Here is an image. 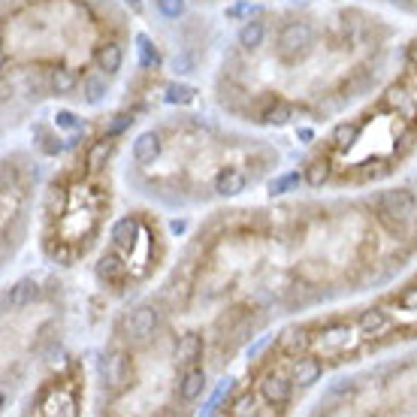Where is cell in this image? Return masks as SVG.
Segmentation results:
<instances>
[{
  "label": "cell",
  "mask_w": 417,
  "mask_h": 417,
  "mask_svg": "<svg viewBox=\"0 0 417 417\" xmlns=\"http://www.w3.org/2000/svg\"><path fill=\"white\" fill-rule=\"evenodd\" d=\"M124 375H127V354L124 351H112L106 357V384L121 387L124 384Z\"/></svg>",
  "instance_id": "obj_9"
},
{
  "label": "cell",
  "mask_w": 417,
  "mask_h": 417,
  "mask_svg": "<svg viewBox=\"0 0 417 417\" xmlns=\"http://www.w3.org/2000/svg\"><path fill=\"white\" fill-rule=\"evenodd\" d=\"M121 61H124V52H121V46H103L97 52V64H100V70H106V73H115L121 66Z\"/></svg>",
  "instance_id": "obj_16"
},
{
  "label": "cell",
  "mask_w": 417,
  "mask_h": 417,
  "mask_svg": "<svg viewBox=\"0 0 417 417\" xmlns=\"http://www.w3.org/2000/svg\"><path fill=\"white\" fill-rule=\"evenodd\" d=\"M109 152H112V145H109V139H100V143H94L88 148V157H85V166L91 172H100L106 166V161H109Z\"/></svg>",
  "instance_id": "obj_15"
},
{
  "label": "cell",
  "mask_w": 417,
  "mask_h": 417,
  "mask_svg": "<svg viewBox=\"0 0 417 417\" xmlns=\"http://www.w3.org/2000/svg\"><path fill=\"white\" fill-rule=\"evenodd\" d=\"M305 46H312V28H308L305 21H290L281 28L278 33V52L287 57H296L299 52H303Z\"/></svg>",
  "instance_id": "obj_1"
},
{
  "label": "cell",
  "mask_w": 417,
  "mask_h": 417,
  "mask_svg": "<svg viewBox=\"0 0 417 417\" xmlns=\"http://www.w3.org/2000/svg\"><path fill=\"white\" fill-rule=\"evenodd\" d=\"M166 100H170V103H188V100H194V88L170 85V88H166Z\"/></svg>",
  "instance_id": "obj_26"
},
{
  "label": "cell",
  "mask_w": 417,
  "mask_h": 417,
  "mask_svg": "<svg viewBox=\"0 0 417 417\" xmlns=\"http://www.w3.org/2000/svg\"><path fill=\"white\" fill-rule=\"evenodd\" d=\"M260 393L269 405H285L290 399V393H294V387H290V381L285 375H266L263 384H260Z\"/></svg>",
  "instance_id": "obj_3"
},
{
  "label": "cell",
  "mask_w": 417,
  "mask_h": 417,
  "mask_svg": "<svg viewBox=\"0 0 417 417\" xmlns=\"http://www.w3.org/2000/svg\"><path fill=\"white\" fill-rule=\"evenodd\" d=\"M48 85H52V91L57 97H64V94H70V91L76 88V76H73L70 70H55L52 79H48Z\"/></svg>",
  "instance_id": "obj_19"
},
{
  "label": "cell",
  "mask_w": 417,
  "mask_h": 417,
  "mask_svg": "<svg viewBox=\"0 0 417 417\" xmlns=\"http://www.w3.org/2000/svg\"><path fill=\"white\" fill-rule=\"evenodd\" d=\"M161 154V139L154 133H143V136L133 143V161L136 163H154Z\"/></svg>",
  "instance_id": "obj_7"
},
{
  "label": "cell",
  "mask_w": 417,
  "mask_h": 417,
  "mask_svg": "<svg viewBox=\"0 0 417 417\" xmlns=\"http://www.w3.org/2000/svg\"><path fill=\"white\" fill-rule=\"evenodd\" d=\"M351 341V330L345 327V323H336V327H330V330H323L321 336H318V348L323 354H336L341 351V348Z\"/></svg>",
  "instance_id": "obj_5"
},
{
  "label": "cell",
  "mask_w": 417,
  "mask_h": 417,
  "mask_svg": "<svg viewBox=\"0 0 417 417\" xmlns=\"http://www.w3.org/2000/svg\"><path fill=\"white\" fill-rule=\"evenodd\" d=\"M290 118H294V112H290L287 103H275V106H269V109L263 112V121L266 124H287Z\"/></svg>",
  "instance_id": "obj_22"
},
{
  "label": "cell",
  "mask_w": 417,
  "mask_h": 417,
  "mask_svg": "<svg viewBox=\"0 0 417 417\" xmlns=\"http://www.w3.org/2000/svg\"><path fill=\"white\" fill-rule=\"evenodd\" d=\"M157 10H161L166 19H179L181 10H185V0H157Z\"/></svg>",
  "instance_id": "obj_27"
},
{
  "label": "cell",
  "mask_w": 417,
  "mask_h": 417,
  "mask_svg": "<svg viewBox=\"0 0 417 417\" xmlns=\"http://www.w3.org/2000/svg\"><path fill=\"white\" fill-rule=\"evenodd\" d=\"M57 127H66V130H79L82 127V121L76 118L73 112H61L57 115Z\"/></svg>",
  "instance_id": "obj_29"
},
{
  "label": "cell",
  "mask_w": 417,
  "mask_h": 417,
  "mask_svg": "<svg viewBox=\"0 0 417 417\" xmlns=\"http://www.w3.org/2000/svg\"><path fill=\"white\" fill-rule=\"evenodd\" d=\"M296 185H299V172H287V176L275 179L272 185H269V190H272V194H287V190L296 188Z\"/></svg>",
  "instance_id": "obj_24"
},
{
  "label": "cell",
  "mask_w": 417,
  "mask_h": 417,
  "mask_svg": "<svg viewBox=\"0 0 417 417\" xmlns=\"http://www.w3.org/2000/svg\"><path fill=\"white\" fill-rule=\"evenodd\" d=\"M248 185V179H245V172H239V170H224L218 179H215V190L224 197H236L242 194Z\"/></svg>",
  "instance_id": "obj_8"
},
{
  "label": "cell",
  "mask_w": 417,
  "mask_h": 417,
  "mask_svg": "<svg viewBox=\"0 0 417 417\" xmlns=\"http://www.w3.org/2000/svg\"><path fill=\"white\" fill-rule=\"evenodd\" d=\"M157 327V312L152 305H139L136 312L127 318V336L136 341H145Z\"/></svg>",
  "instance_id": "obj_2"
},
{
  "label": "cell",
  "mask_w": 417,
  "mask_h": 417,
  "mask_svg": "<svg viewBox=\"0 0 417 417\" xmlns=\"http://www.w3.org/2000/svg\"><path fill=\"white\" fill-rule=\"evenodd\" d=\"M245 12H248V6L245 3H236V6H230V10H227V19H242Z\"/></svg>",
  "instance_id": "obj_31"
},
{
  "label": "cell",
  "mask_w": 417,
  "mask_h": 417,
  "mask_svg": "<svg viewBox=\"0 0 417 417\" xmlns=\"http://www.w3.org/2000/svg\"><path fill=\"white\" fill-rule=\"evenodd\" d=\"M387 100L402 118H414L417 115V94H408V91H402V88H393L387 94Z\"/></svg>",
  "instance_id": "obj_11"
},
{
  "label": "cell",
  "mask_w": 417,
  "mask_h": 417,
  "mask_svg": "<svg viewBox=\"0 0 417 417\" xmlns=\"http://www.w3.org/2000/svg\"><path fill=\"white\" fill-rule=\"evenodd\" d=\"M390 323H393V321H390V312H384V308H369V312L360 314L363 336H381Z\"/></svg>",
  "instance_id": "obj_6"
},
{
  "label": "cell",
  "mask_w": 417,
  "mask_h": 417,
  "mask_svg": "<svg viewBox=\"0 0 417 417\" xmlns=\"http://www.w3.org/2000/svg\"><path fill=\"white\" fill-rule=\"evenodd\" d=\"M321 378V363L312 360V357H303V360L294 363V381L296 384H314Z\"/></svg>",
  "instance_id": "obj_12"
},
{
  "label": "cell",
  "mask_w": 417,
  "mask_h": 417,
  "mask_svg": "<svg viewBox=\"0 0 417 417\" xmlns=\"http://www.w3.org/2000/svg\"><path fill=\"white\" fill-rule=\"evenodd\" d=\"M327 179H330V166L323 163V161L308 163V166H305V172H303V181H305L308 188H321Z\"/></svg>",
  "instance_id": "obj_18"
},
{
  "label": "cell",
  "mask_w": 417,
  "mask_h": 417,
  "mask_svg": "<svg viewBox=\"0 0 417 417\" xmlns=\"http://www.w3.org/2000/svg\"><path fill=\"white\" fill-rule=\"evenodd\" d=\"M199 354H203V339H199L197 332H188V336L179 339V345H176V360L179 363H188L190 366Z\"/></svg>",
  "instance_id": "obj_10"
},
{
  "label": "cell",
  "mask_w": 417,
  "mask_h": 417,
  "mask_svg": "<svg viewBox=\"0 0 417 417\" xmlns=\"http://www.w3.org/2000/svg\"><path fill=\"white\" fill-rule=\"evenodd\" d=\"M106 94V79L103 76H88L85 79V97L88 100H100Z\"/></svg>",
  "instance_id": "obj_25"
},
{
  "label": "cell",
  "mask_w": 417,
  "mask_h": 417,
  "mask_svg": "<svg viewBox=\"0 0 417 417\" xmlns=\"http://www.w3.org/2000/svg\"><path fill=\"white\" fill-rule=\"evenodd\" d=\"M414 303H417V287H408L405 294H402V305H405V308H411Z\"/></svg>",
  "instance_id": "obj_30"
},
{
  "label": "cell",
  "mask_w": 417,
  "mask_h": 417,
  "mask_svg": "<svg viewBox=\"0 0 417 417\" xmlns=\"http://www.w3.org/2000/svg\"><path fill=\"white\" fill-rule=\"evenodd\" d=\"M133 233H136V221L121 218V221H115V227H112V242H115V245H130Z\"/></svg>",
  "instance_id": "obj_20"
},
{
  "label": "cell",
  "mask_w": 417,
  "mask_h": 417,
  "mask_svg": "<svg viewBox=\"0 0 417 417\" xmlns=\"http://www.w3.org/2000/svg\"><path fill=\"white\" fill-rule=\"evenodd\" d=\"M312 136H314V133L308 130V127H303V130H299V139H303V143H312Z\"/></svg>",
  "instance_id": "obj_32"
},
{
  "label": "cell",
  "mask_w": 417,
  "mask_h": 417,
  "mask_svg": "<svg viewBox=\"0 0 417 417\" xmlns=\"http://www.w3.org/2000/svg\"><path fill=\"white\" fill-rule=\"evenodd\" d=\"M136 43H139V64H143V66H157V64H161V55L154 52L152 39L139 33V37H136Z\"/></svg>",
  "instance_id": "obj_21"
},
{
  "label": "cell",
  "mask_w": 417,
  "mask_h": 417,
  "mask_svg": "<svg viewBox=\"0 0 417 417\" xmlns=\"http://www.w3.org/2000/svg\"><path fill=\"white\" fill-rule=\"evenodd\" d=\"M121 272H124V263H121V257L115 254V251H106L103 257H100V263H97V275H100V278L118 281Z\"/></svg>",
  "instance_id": "obj_14"
},
{
  "label": "cell",
  "mask_w": 417,
  "mask_h": 417,
  "mask_svg": "<svg viewBox=\"0 0 417 417\" xmlns=\"http://www.w3.org/2000/svg\"><path fill=\"white\" fill-rule=\"evenodd\" d=\"M263 37H266L263 21H245V24H242V30H239V46L251 52V48H257L263 43Z\"/></svg>",
  "instance_id": "obj_13"
},
{
  "label": "cell",
  "mask_w": 417,
  "mask_h": 417,
  "mask_svg": "<svg viewBox=\"0 0 417 417\" xmlns=\"http://www.w3.org/2000/svg\"><path fill=\"white\" fill-rule=\"evenodd\" d=\"M127 3H130V6H136V10H139V0H127Z\"/></svg>",
  "instance_id": "obj_33"
},
{
  "label": "cell",
  "mask_w": 417,
  "mask_h": 417,
  "mask_svg": "<svg viewBox=\"0 0 417 417\" xmlns=\"http://www.w3.org/2000/svg\"><path fill=\"white\" fill-rule=\"evenodd\" d=\"M206 390V372L199 366H188L185 375H181V384H179V393L185 402H194V399L203 396Z\"/></svg>",
  "instance_id": "obj_4"
},
{
  "label": "cell",
  "mask_w": 417,
  "mask_h": 417,
  "mask_svg": "<svg viewBox=\"0 0 417 417\" xmlns=\"http://www.w3.org/2000/svg\"><path fill=\"white\" fill-rule=\"evenodd\" d=\"M33 296H37V287L28 285V281H21V285L10 287V294H6V305H10V308H21V305H28Z\"/></svg>",
  "instance_id": "obj_17"
},
{
  "label": "cell",
  "mask_w": 417,
  "mask_h": 417,
  "mask_svg": "<svg viewBox=\"0 0 417 417\" xmlns=\"http://www.w3.org/2000/svg\"><path fill=\"white\" fill-rule=\"evenodd\" d=\"M130 121H133L130 115H115V118L106 124V136H118L121 130H127V124H130Z\"/></svg>",
  "instance_id": "obj_28"
},
{
  "label": "cell",
  "mask_w": 417,
  "mask_h": 417,
  "mask_svg": "<svg viewBox=\"0 0 417 417\" xmlns=\"http://www.w3.org/2000/svg\"><path fill=\"white\" fill-rule=\"evenodd\" d=\"M357 133H360V127H357V124H339L336 130H332V143L336 145H351L354 139H357Z\"/></svg>",
  "instance_id": "obj_23"
}]
</instances>
